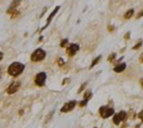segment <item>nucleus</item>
<instances>
[{
    "mask_svg": "<svg viewBox=\"0 0 143 128\" xmlns=\"http://www.w3.org/2000/svg\"><path fill=\"white\" fill-rule=\"evenodd\" d=\"M99 114H100V116H101L103 119H107V117H110V116H112V115L115 114V110L112 109V108H110V107L104 105V107H100Z\"/></svg>",
    "mask_w": 143,
    "mask_h": 128,
    "instance_id": "3",
    "label": "nucleus"
},
{
    "mask_svg": "<svg viewBox=\"0 0 143 128\" xmlns=\"http://www.w3.org/2000/svg\"><path fill=\"white\" fill-rule=\"evenodd\" d=\"M85 86H86V83H85V84H83V85H82V86H81L80 89H79V91H78V92H81V91H82V90H83V89H85Z\"/></svg>",
    "mask_w": 143,
    "mask_h": 128,
    "instance_id": "18",
    "label": "nucleus"
},
{
    "mask_svg": "<svg viewBox=\"0 0 143 128\" xmlns=\"http://www.w3.org/2000/svg\"><path fill=\"white\" fill-rule=\"evenodd\" d=\"M115 56H116L115 53H113V54H111V56H108V61H113V60H115Z\"/></svg>",
    "mask_w": 143,
    "mask_h": 128,
    "instance_id": "16",
    "label": "nucleus"
},
{
    "mask_svg": "<svg viewBox=\"0 0 143 128\" xmlns=\"http://www.w3.org/2000/svg\"><path fill=\"white\" fill-rule=\"evenodd\" d=\"M45 57V52L43 49H36L35 52L31 55V61L34 62H38V61H42Z\"/></svg>",
    "mask_w": 143,
    "mask_h": 128,
    "instance_id": "2",
    "label": "nucleus"
},
{
    "mask_svg": "<svg viewBox=\"0 0 143 128\" xmlns=\"http://www.w3.org/2000/svg\"><path fill=\"white\" fill-rule=\"evenodd\" d=\"M141 61H142V64H143V53L141 54Z\"/></svg>",
    "mask_w": 143,
    "mask_h": 128,
    "instance_id": "23",
    "label": "nucleus"
},
{
    "mask_svg": "<svg viewBox=\"0 0 143 128\" xmlns=\"http://www.w3.org/2000/svg\"><path fill=\"white\" fill-rule=\"evenodd\" d=\"M45 79H47V74L44 72H41V73H38L36 75L35 78V83L37 86H43L45 83Z\"/></svg>",
    "mask_w": 143,
    "mask_h": 128,
    "instance_id": "5",
    "label": "nucleus"
},
{
    "mask_svg": "<svg viewBox=\"0 0 143 128\" xmlns=\"http://www.w3.org/2000/svg\"><path fill=\"white\" fill-rule=\"evenodd\" d=\"M23 71H24V65L20 64V62H13V64L10 65L9 67V74L13 75V77L19 75Z\"/></svg>",
    "mask_w": 143,
    "mask_h": 128,
    "instance_id": "1",
    "label": "nucleus"
},
{
    "mask_svg": "<svg viewBox=\"0 0 143 128\" xmlns=\"http://www.w3.org/2000/svg\"><path fill=\"white\" fill-rule=\"evenodd\" d=\"M138 117H140V119L143 121V110L141 111V113H140V114H138Z\"/></svg>",
    "mask_w": 143,
    "mask_h": 128,
    "instance_id": "17",
    "label": "nucleus"
},
{
    "mask_svg": "<svg viewBox=\"0 0 143 128\" xmlns=\"http://www.w3.org/2000/svg\"><path fill=\"white\" fill-rule=\"evenodd\" d=\"M142 16H143V11H142V12H140V13L137 14V18H141Z\"/></svg>",
    "mask_w": 143,
    "mask_h": 128,
    "instance_id": "19",
    "label": "nucleus"
},
{
    "mask_svg": "<svg viewBox=\"0 0 143 128\" xmlns=\"http://www.w3.org/2000/svg\"><path fill=\"white\" fill-rule=\"evenodd\" d=\"M67 43H68V40H63L62 42H61V47H66Z\"/></svg>",
    "mask_w": 143,
    "mask_h": 128,
    "instance_id": "15",
    "label": "nucleus"
},
{
    "mask_svg": "<svg viewBox=\"0 0 143 128\" xmlns=\"http://www.w3.org/2000/svg\"><path fill=\"white\" fill-rule=\"evenodd\" d=\"M125 67H126V65L125 64H120V65H117L116 67L113 68V71L115 72H117V73H119V72H123L125 70Z\"/></svg>",
    "mask_w": 143,
    "mask_h": 128,
    "instance_id": "10",
    "label": "nucleus"
},
{
    "mask_svg": "<svg viewBox=\"0 0 143 128\" xmlns=\"http://www.w3.org/2000/svg\"><path fill=\"white\" fill-rule=\"evenodd\" d=\"M75 105H76V102L75 101L68 102V103H66V104L62 107L61 111H62V113H68V111H71V110L74 109V107H75Z\"/></svg>",
    "mask_w": 143,
    "mask_h": 128,
    "instance_id": "7",
    "label": "nucleus"
},
{
    "mask_svg": "<svg viewBox=\"0 0 143 128\" xmlns=\"http://www.w3.org/2000/svg\"><path fill=\"white\" fill-rule=\"evenodd\" d=\"M78 50H79V44L72 43V44H69L68 48H67V54L69 55V56H73V55H75L78 53Z\"/></svg>",
    "mask_w": 143,
    "mask_h": 128,
    "instance_id": "6",
    "label": "nucleus"
},
{
    "mask_svg": "<svg viewBox=\"0 0 143 128\" xmlns=\"http://www.w3.org/2000/svg\"><path fill=\"white\" fill-rule=\"evenodd\" d=\"M100 57H101V56H98V57H97V59H95V60H94L92 64H91V68H92V67H94V66H95V65H97L99 61H100Z\"/></svg>",
    "mask_w": 143,
    "mask_h": 128,
    "instance_id": "14",
    "label": "nucleus"
},
{
    "mask_svg": "<svg viewBox=\"0 0 143 128\" xmlns=\"http://www.w3.org/2000/svg\"><path fill=\"white\" fill-rule=\"evenodd\" d=\"M2 59V53H0V60Z\"/></svg>",
    "mask_w": 143,
    "mask_h": 128,
    "instance_id": "24",
    "label": "nucleus"
},
{
    "mask_svg": "<svg viewBox=\"0 0 143 128\" xmlns=\"http://www.w3.org/2000/svg\"><path fill=\"white\" fill-rule=\"evenodd\" d=\"M19 86H20V83H19V82H14V83H12V84L10 85L9 87H7V93L12 95V93L17 92V91H18V89H19Z\"/></svg>",
    "mask_w": 143,
    "mask_h": 128,
    "instance_id": "8",
    "label": "nucleus"
},
{
    "mask_svg": "<svg viewBox=\"0 0 143 128\" xmlns=\"http://www.w3.org/2000/svg\"><path fill=\"white\" fill-rule=\"evenodd\" d=\"M59 9H60V7L57 6L56 9L54 10V12H53V13H51V14H50V16H49V18H48V23H47V24H49V23H50V20L53 19V17H54V16H55V14H56V13H57V11H59Z\"/></svg>",
    "mask_w": 143,
    "mask_h": 128,
    "instance_id": "12",
    "label": "nucleus"
},
{
    "mask_svg": "<svg viewBox=\"0 0 143 128\" xmlns=\"http://www.w3.org/2000/svg\"><path fill=\"white\" fill-rule=\"evenodd\" d=\"M126 113L125 111H119V113H117V114H113V122L116 123V125H119L123 120L126 119Z\"/></svg>",
    "mask_w": 143,
    "mask_h": 128,
    "instance_id": "4",
    "label": "nucleus"
},
{
    "mask_svg": "<svg viewBox=\"0 0 143 128\" xmlns=\"http://www.w3.org/2000/svg\"><path fill=\"white\" fill-rule=\"evenodd\" d=\"M140 84H141V86H142V87H143V78H142V79H141V80H140Z\"/></svg>",
    "mask_w": 143,
    "mask_h": 128,
    "instance_id": "21",
    "label": "nucleus"
},
{
    "mask_svg": "<svg viewBox=\"0 0 143 128\" xmlns=\"http://www.w3.org/2000/svg\"><path fill=\"white\" fill-rule=\"evenodd\" d=\"M91 97H92V92L91 91H87L86 93H85V101L88 102V100L91 98Z\"/></svg>",
    "mask_w": 143,
    "mask_h": 128,
    "instance_id": "13",
    "label": "nucleus"
},
{
    "mask_svg": "<svg viewBox=\"0 0 143 128\" xmlns=\"http://www.w3.org/2000/svg\"><path fill=\"white\" fill-rule=\"evenodd\" d=\"M138 47H141V43H138V44H136V46L134 47V49H138Z\"/></svg>",
    "mask_w": 143,
    "mask_h": 128,
    "instance_id": "20",
    "label": "nucleus"
},
{
    "mask_svg": "<svg viewBox=\"0 0 143 128\" xmlns=\"http://www.w3.org/2000/svg\"><path fill=\"white\" fill-rule=\"evenodd\" d=\"M19 4H20V0H16V1H13V2L11 4V6L9 7V11H7V12H9V13H12V12L16 10V7H17Z\"/></svg>",
    "mask_w": 143,
    "mask_h": 128,
    "instance_id": "9",
    "label": "nucleus"
},
{
    "mask_svg": "<svg viewBox=\"0 0 143 128\" xmlns=\"http://www.w3.org/2000/svg\"><path fill=\"white\" fill-rule=\"evenodd\" d=\"M108 30L110 31H113V27H108Z\"/></svg>",
    "mask_w": 143,
    "mask_h": 128,
    "instance_id": "22",
    "label": "nucleus"
},
{
    "mask_svg": "<svg viewBox=\"0 0 143 128\" xmlns=\"http://www.w3.org/2000/svg\"><path fill=\"white\" fill-rule=\"evenodd\" d=\"M132 14H134V10H129V11H128V12L124 14V18L125 19L131 18V17H132Z\"/></svg>",
    "mask_w": 143,
    "mask_h": 128,
    "instance_id": "11",
    "label": "nucleus"
}]
</instances>
